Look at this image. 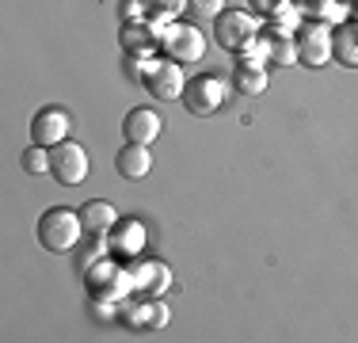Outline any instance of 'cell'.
<instances>
[{
    "mask_svg": "<svg viewBox=\"0 0 358 343\" xmlns=\"http://www.w3.org/2000/svg\"><path fill=\"white\" fill-rule=\"evenodd\" d=\"M267 42H271L267 62H275V65H294L297 62V42L294 38H267Z\"/></svg>",
    "mask_w": 358,
    "mask_h": 343,
    "instance_id": "22",
    "label": "cell"
},
{
    "mask_svg": "<svg viewBox=\"0 0 358 343\" xmlns=\"http://www.w3.org/2000/svg\"><path fill=\"white\" fill-rule=\"evenodd\" d=\"M115 164H118V176H122V179H145V176H149V168H152V153H149V145L126 141L122 149H118Z\"/></svg>",
    "mask_w": 358,
    "mask_h": 343,
    "instance_id": "16",
    "label": "cell"
},
{
    "mask_svg": "<svg viewBox=\"0 0 358 343\" xmlns=\"http://www.w3.org/2000/svg\"><path fill=\"white\" fill-rule=\"evenodd\" d=\"M160 50H164V57H172L179 65H191L199 62L202 54H206V34H202L194 23H168L164 31H160Z\"/></svg>",
    "mask_w": 358,
    "mask_h": 343,
    "instance_id": "5",
    "label": "cell"
},
{
    "mask_svg": "<svg viewBox=\"0 0 358 343\" xmlns=\"http://www.w3.org/2000/svg\"><path fill=\"white\" fill-rule=\"evenodd\" d=\"M122 20H145V0H122Z\"/></svg>",
    "mask_w": 358,
    "mask_h": 343,
    "instance_id": "24",
    "label": "cell"
},
{
    "mask_svg": "<svg viewBox=\"0 0 358 343\" xmlns=\"http://www.w3.org/2000/svg\"><path fill=\"white\" fill-rule=\"evenodd\" d=\"M84 286H88L92 302L110 309V305L126 302V294L134 290V282H130V271L115 263V255H103V260H96L92 267H84Z\"/></svg>",
    "mask_w": 358,
    "mask_h": 343,
    "instance_id": "1",
    "label": "cell"
},
{
    "mask_svg": "<svg viewBox=\"0 0 358 343\" xmlns=\"http://www.w3.org/2000/svg\"><path fill=\"white\" fill-rule=\"evenodd\" d=\"M331 62L358 69V23H339V27H331Z\"/></svg>",
    "mask_w": 358,
    "mask_h": 343,
    "instance_id": "17",
    "label": "cell"
},
{
    "mask_svg": "<svg viewBox=\"0 0 358 343\" xmlns=\"http://www.w3.org/2000/svg\"><path fill=\"white\" fill-rule=\"evenodd\" d=\"M294 42H297V62L301 65H309V69L328 65V57H331V27L324 20H301Z\"/></svg>",
    "mask_w": 358,
    "mask_h": 343,
    "instance_id": "7",
    "label": "cell"
},
{
    "mask_svg": "<svg viewBox=\"0 0 358 343\" xmlns=\"http://www.w3.org/2000/svg\"><path fill=\"white\" fill-rule=\"evenodd\" d=\"M122 321L130 328H164L168 324V305L160 298H138V302H122Z\"/></svg>",
    "mask_w": 358,
    "mask_h": 343,
    "instance_id": "13",
    "label": "cell"
},
{
    "mask_svg": "<svg viewBox=\"0 0 358 343\" xmlns=\"http://www.w3.org/2000/svg\"><path fill=\"white\" fill-rule=\"evenodd\" d=\"M214 38H217V46L229 50V54H244V50L259 38V23H255L252 12L225 8V12L214 15Z\"/></svg>",
    "mask_w": 358,
    "mask_h": 343,
    "instance_id": "3",
    "label": "cell"
},
{
    "mask_svg": "<svg viewBox=\"0 0 358 343\" xmlns=\"http://www.w3.org/2000/svg\"><path fill=\"white\" fill-rule=\"evenodd\" d=\"M191 8L202 15H217V12H225V0H191Z\"/></svg>",
    "mask_w": 358,
    "mask_h": 343,
    "instance_id": "23",
    "label": "cell"
},
{
    "mask_svg": "<svg viewBox=\"0 0 358 343\" xmlns=\"http://www.w3.org/2000/svg\"><path fill=\"white\" fill-rule=\"evenodd\" d=\"M229 99V84L214 73H202V76H191L183 88V107L191 111L194 118H206V115H217Z\"/></svg>",
    "mask_w": 358,
    "mask_h": 343,
    "instance_id": "4",
    "label": "cell"
},
{
    "mask_svg": "<svg viewBox=\"0 0 358 343\" xmlns=\"http://www.w3.org/2000/svg\"><path fill=\"white\" fill-rule=\"evenodd\" d=\"M20 164L27 176H50V149L46 145H31V149H23Z\"/></svg>",
    "mask_w": 358,
    "mask_h": 343,
    "instance_id": "21",
    "label": "cell"
},
{
    "mask_svg": "<svg viewBox=\"0 0 358 343\" xmlns=\"http://www.w3.org/2000/svg\"><path fill=\"white\" fill-rule=\"evenodd\" d=\"M233 80H236V92L259 96V92H267V69H263V62H255V57H248V54H236Z\"/></svg>",
    "mask_w": 358,
    "mask_h": 343,
    "instance_id": "15",
    "label": "cell"
},
{
    "mask_svg": "<svg viewBox=\"0 0 358 343\" xmlns=\"http://www.w3.org/2000/svg\"><path fill=\"white\" fill-rule=\"evenodd\" d=\"M130 282H134V290L145 298H160L168 286H172V274H168L164 263H157V260H141V263H130Z\"/></svg>",
    "mask_w": 358,
    "mask_h": 343,
    "instance_id": "12",
    "label": "cell"
},
{
    "mask_svg": "<svg viewBox=\"0 0 358 343\" xmlns=\"http://www.w3.org/2000/svg\"><path fill=\"white\" fill-rule=\"evenodd\" d=\"M160 23L152 20H122L118 31V46L126 50V57H152V50L160 46Z\"/></svg>",
    "mask_w": 358,
    "mask_h": 343,
    "instance_id": "9",
    "label": "cell"
},
{
    "mask_svg": "<svg viewBox=\"0 0 358 343\" xmlns=\"http://www.w3.org/2000/svg\"><path fill=\"white\" fill-rule=\"evenodd\" d=\"M69 115H65L62 107H42L35 115V122H31V137H35V145H46V149H54V145H62L65 137H69Z\"/></svg>",
    "mask_w": 358,
    "mask_h": 343,
    "instance_id": "11",
    "label": "cell"
},
{
    "mask_svg": "<svg viewBox=\"0 0 358 343\" xmlns=\"http://www.w3.org/2000/svg\"><path fill=\"white\" fill-rule=\"evenodd\" d=\"M160 130H164V118H160L157 111H149V107H134L130 115H126V122H122L126 141H138V145H152L160 137Z\"/></svg>",
    "mask_w": 358,
    "mask_h": 343,
    "instance_id": "14",
    "label": "cell"
},
{
    "mask_svg": "<svg viewBox=\"0 0 358 343\" xmlns=\"http://www.w3.org/2000/svg\"><path fill=\"white\" fill-rule=\"evenodd\" d=\"M80 221H84V233L107 237V229L118 221V210L110 202H103V199H92V202L80 206Z\"/></svg>",
    "mask_w": 358,
    "mask_h": 343,
    "instance_id": "18",
    "label": "cell"
},
{
    "mask_svg": "<svg viewBox=\"0 0 358 343\" xmlns=\"http://www.w3.org/2000/svg\"><path fill=\"white\" fill-rule=\"evenodd\" d=\"M301 8L294 4V0H286L278 12H271L267 15V31H271V38H294L297 34V27H301Z\"/></svg>",
    "mask_w": 358,
    "mask_h": 343,
    "instance_id": "19",
    "label": "cell"
},
{
    "mask_svg": "<svg viewBox=\"0 0 358 343\" xmlns=\"http://www.w3.org/2000/svg\"><path fill=\"white\" fill-rule=\"evenodd\" d=\"M107 252L115 260H138L145 252V225L134 218H118L115 225L107 229Z\"/></svg>",
    "mask_w": 358,
    "mask_h": 343,
    "instance_id": "10",
    "label": "cell"
},
{
    "mask_svg": "<svg viewBox=\"0 0 358 343\" xmlns=\"http://www.w3.org/2000/svg\"><path fill=\"white\" fill-rule=\"evenodd\" d=\"M80 233H84L80 210H69V206H50L38 218V244L46 252H73L80 244Z\"/></svg>",
    "mask_w": 358,
    "mask_h": 343,
    "instance_id": "2",
    "label": "cell"
},
{
    "mask_svg": "<svg viewBox=\"0 0 358 343\" xmlns=\"http://www.w3.org/2000/svg\"><path fill=\"white\" fill-rule=\"evenodd\" d=\"M248 4H252V12H259L263 20H267V15H271V12H278V8L286 4V0H248Z\"/></svg>",
    "mask_w": 358,
    "mask_h": 343,
    "instance_id": "25",
    "label": "cell"
},
{
    "mask_svg": "<svg viewBox=\"0 0 358 343\" xmlns=\"http://www.w3.org/2000/svg\"><path fill=\"white\" fill-rule=\"evenodd\" d=\"M141 84L157 99H183V88H187L183 65L172 62V57H149L141 69Z\"/></svg>",
    "mask_w": 358,
    "mask_h": 343,
    "instance_id": "6",
    "label": "cell"
},
{
    "mask_svg": "<svg viewBox=\"0 0 358 343\" xmlns=\"http://www.w3.org/2000/svg\"><path fill=\"white\" fill-rule=\"evenodd\" d=\"M351 8H355V23H358V0H355V4H351Z\"/></svg>",
    "mask_w": 358,
    "mask_h": 343,
    "instance_id": "26",
    "label": "cell"
},
{
    "mask_svg": "<svg viewBox=\"0 0 358 343\" xmlns=\"http://www.w3.org/2000/svg\"><path fill=\"white\" fill-rule=\"evenodd\" d=\"M88 153H84V145L76 141H62L50 149V176L57 179L62 187H76L84 183V176H88Z\"/></svg>",
    "mask_w": 358,
    "mask_h": 343,
    "instance_id": "8",
    "label": "cell"
},
{
    "mask_svg": "<svg viewBox=\"0 0 358 343\" xmlns=\"http://www.w3.org/2000/svg\"><path fill=\"white\" fill-rule=\"evenodd\" d=\"M191 8V0H145V20L160 23V27H168V23H176L179 15Z\"/></svg>",
    "mask_w": 358,
    "mask_h": 343,
    "instance_id": "20",
    "label": "cell"
}]
</instances>
